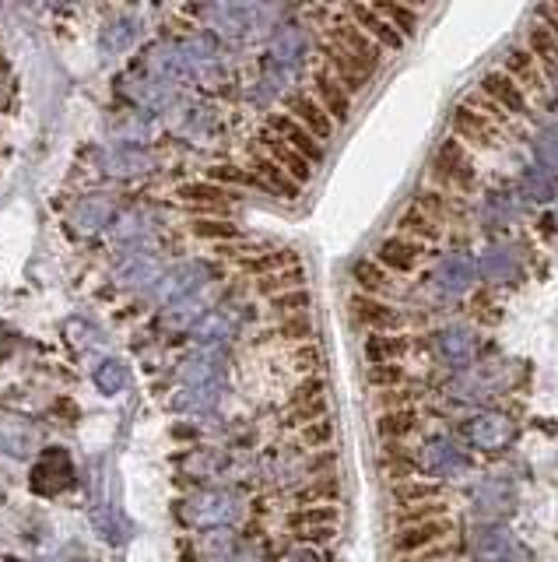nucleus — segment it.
Instances as JSON below:
<instances>
[{
	"mask_svg": "<svg viewBox=\"0 0 558 562\" xmlns=\"http://www.w3.org/2000/svg\"><path fill=\"white\" fill-rule=\"evenodd\" d=\"M271 130H274V134H281L278 141H285V145L292 148V152H299L302 159L309 162V166L323 159L320 141H316V137L309 134L306 127H299V123H295L292 116H271V120H267V134H271Z\"/></svg>",
	"mask_w": 558,
	"mask_h": 562,
	"instance_id": "1",
	"label": "nucleus"
},
{
	"mask_svg": "<svg viewBox=\"0 0 558 562\" xmlns=\"http://www.w3.org/2000/svg\"><path fill=\"white\" fill-rule=\"evenodd\" d=\"M351 18L358 22V32H362V36H372V43H376V46L397 50V46L404 43V39L397 36L394 25H390L376 8H369V4H355V8H351Z\"/></svg>",
	"mask_w": 558,
	"mask_h": 562,
	"instance_id": "2",
	"label": "nucleus"
},
{
	"mask_svg": "<svg viewBox=\"0 0 558 562\" xmlns=\"http://www.w3.org/2000/svg\"><path fill=\"white\" fill-rule=\"evenodd\" d=\"M260 141H264V148H267V159H271L274 166H278L292 183H306L309 176H313V166H309V162L302 159L299 152H292L285 141H278L274 134H264Z\"/></svg>",
	"mask_w": 558,
	"mask_h": 562,
	"instance_id": "3",
	"label": "nucleus"
},
{
	"mask_svg": "<svg viewBox=\"0 0 558 562\" xmlns=\"http://www.w3.org/2000/svg\"><path fill=\"white\" fill-rule=\"evenodd\" d=\"M334 46L341 53H348L351 60L365 64L369 71L376 67V60H380V46L372 43L369 36H362V32H358V25H337V29H334Z\"/></svg>",
	"mask_w": 558,
	"mask_h": 562,
	"instance_id": "4",
	"label": "nucleus"
},
{
	"mask_svg": "<svg viewBox=\"0 0 558 562\" xmlns=\"http://www.w3.org/2000/svg\"><path fill=\"white\" fill-rule=\"evenodd\" d=\"M313 88H316V102H320L323 113H327L330 120H337V123L348 120L351 99H348V92H344V88L337 85L334 74H330V71H320V74L313 78Z\"/></svg>",
	"mask_w": 558,
	"mask_h": 562,
	"instance_id": "5",
	"label": "nucleus"
},
{
	"mask_svg": "<svg viewBox=\"0 0 558 562\" xmlns=\"http://www.w3.org/2000/svg\"><path fill=\"white\" fill-rule=\"evenodd\" d=\"M288 109H292L295 123H299V127H306L313 137H330V130H334V120H330V116L323 113L320 102L309 99V95H295V99L288 102Z\"/></svg>",
	"mask_w": 558,
	"mask_h": 562,
	"instance_id": "6",
	"label": "nucleus"
},
{
	"mask_svg": "<svg viewBox=\"0 0 558 562\" xmlns=\"http://www.w3.org/2000/svg\"><path fill=\"white\" fill-rule=\"evenodd\" d=\"M351 313H355L358 324L372 327V331H394V327H401V313L387 303H376V299H355Z\"/></svg>",
	"mask_w": 558,
	"mask_h": 562,
	"instance_id": "7",
	"label": "nucleus"
},
{
	"mask_svg": "<svg viewBox=\"0 0 558 562\" xmlns=\"http://www.w3.org/2000/svg\"><path fill=\"white\" fill-rule=\"evenodd\" d=\"M443 534H446L443 520H425V524L404 527V531L394 538V548L397 552H422V548H429L432 541H439Z\"/></svg>",
	"mask_w": 558,
	"mask_h": 562,
	"instance_id": "8",
	"label": "nucleus"
},
{
	"mask_svg": "<svg viewBox=\"0 0 558 562\" xmlns=\"http://www.w3.org/2000/svg\"><path fill=\"white\" fill-rule=\"evenodd\" d=\"M327 57H330V64H334V78H337V85H348V88H355V92H362L365 81H369V74H372L369 67L358 64V60H351L348 53H341V50H337V46H330Z\"/></svg>",
	"mask_w": 558,
	"mask_h": 562,
	"instance_id": "9",
	"label": "nucleus"
},
{
	"mask_svg": "<svg viewBox=\"0 0 558 562\" xmlns=\"http://www.w3.org/2000/svg\"><path fill=\"white\" fill-rule=\"evenodd\" d=\"M506 78L520 81V85L534 88V92H541V88H544L541 67H537L534 53H527V50H513V53H509V57H506Z\"/></svg>",
	"mask_w": 558,
	"mask_h": 562,
	"instance_id": "10",
	"label": "nucleus"
},
{
	"mask_svg": "<svg viewBox=\"0 0 558 562\" xmlns=\"http://www.w3.org/2000/svg\"><path fill=\"white\" fill-rule=\"evenodd\" d=\"M179 197H183L186 204H204V208L211 211H229L232 197L225 187H218V183H186L183 190H179Z\"/></svg>",
	"mask_w": 558,
	"mask_h": 562,
	"instance_id": "11",
	"label": "nucleus"
},
{
	"mask_svg": "<svg viewBox=\"0 0 558 562\" xmlns=\"http://www.w3.org/2000/svg\"><path fill=\"white\" fill-rule=\"evenodd\" d=\"M485 92L492 95L499 106H509L513 113H527V99H523V92L516 88V81L506 78V74H488Z\"/></svg>",
	"mask_w": 558,
	"mask_h": 562,
	"instance_id": "12",
	"label": "nucleus"
},
{
	"mask_svg": "<svg viewBox=\"0 0 558 562\" xmlns=\"http://www.w3.org/2000/svg\"><path fill=\"white\" fill-rule=\"evenodd\" d=\"M418 246L408 243V239H387V243L380 246V260L387 267H394V271H411V267L418 264Z\"/></svg>",
	"mask_w": 558,
	"mask_h": 562,
	"instance_id": "13",
	"label": "nucleus"
},
{
	"mask_svg": "<svg viewBox=\"0 0 558 562\" xmlns=\"http://www.w3.org/2000/svg\"><path fill=\"white\" fill-rule=\"evenodd\" d=\"M253 166H257V180L264 183V190H271V194H278V197H295V190H299V183H292L288 180L285 173H281L278 166H274L271 159H267V155H260L257 162H253Z\"/></svg>",
	"mask_w": 558,
	"mask_h": 562,
	"instance_id": "14",
	"label": "nucleus"
},
{
	"mask_svg": "<svg viewBox=\"0 0 558 562\" xmlns=\"http://www.w3.org/2000/svg\"><path fill=\"white\" fill-rule=\"evenodd\" d=\"M365 352H369V359L376 362V366H390V362L401 359V355L408 352V341L394 338V334H376V338H369Z\"/></svg>",
	"mask_w": 558,
	"mask_h": 562,
	"instance_id": "15",
	"label": "nucleus"
},
{
	"mask_svg": "<svg viewBox=\"0 0 558 562\" xmlns=\"http://www.w3.org/2000/svg\"><path fill=\"white\" fill-rule=\"evenodd\" d=\"M302 278H306V274H302V267H288V271H278V274H267V278H260L257 281V289L264 292V296H281V292L285 289H302Z\"/></svg>",
	"mask_w": 558,
	"mask_h": 562,
	"instance_id": "16",
	"label": "nucleus"
},
{
	"mask_svg": "<svg viewBox=\"0 0 558 562\" xmlns=\"http://www.w3.org/2000/svg\"><path fill=\"white\" fill-rule=\"evenodd\" d=\"M457 134H464L471 145H492V127H488L481 116H471L467 109H460L457 113Z\"/></svg>",
	"mask_w": 558,
	"mask_h": 562,
	"instance_id": "17",
	"label": "nucleus"
},
{
	"mask_svg": "<svg viewBox=\"0 0 558 562\" xmlns=\"http://www.w3.org/2000/svg\"><path fill=\"white\" fill-rule=\"evenodd\" d=\"M355 281L362 285L365 292H390V278L380 264H372V260H358L355 264Z\"/></svg>",
	"mask_w": 558,
	"mask_h": 562,
	"instance_id": "18",
	"label": "nucleus"
},
{
	"mask_svg": "<svg viewBox=\"0 0 558 562\" xmlns=\"http://www.w3.org/2000/svg\"><path fill=\"white\" fill-rule=\"evenodd\" d=\"M380 11L383 18H387L390 25L397 29V36H415V25H418V15L411 8H404V4H380Z\"/></svg>",
	"mask_w": 558,
	"mask_h": 562,
	"instance_id": "19",
	"label": "nucleus"
},
{
	"mask_svg": "<svg viewBox=\"0 0 558 562\" xmlns=\"http://www.w3.org/2000/svg\"><path fill=\"white\" fill-rule=\"evenodd\" d=\"M415 426H418V415L415 411H387V415L380 418V433L383 436H408V433H415Z\"/></svg>",
	"mask_w": 558,
	"mask_h": 562,
	"instance_id": "20",
	"label": "nucleus"
},
{
	"mask_svg": "<svg viewBox=\"0 0 558 562\" xmlns=\"http://www.w3.org/2000/svg\"><path fill=\"white\" fill-rule=\"evenodd\" d=\"M436 496H439V485H432V482H408L394 489V499L401 506H418L422 499H436Z\"/></svg>",
	"mask_w": 558,
	"mask_h": 562,
	"instance_id": "21",
	"label": "nucleus"
},
{
	"mask_svg": "<svg viewBox=\"0 0 558 562\" xmlns=\"http://www.w3.org/2000/svg\"><path fill=\"white\" fill-rule=\"evenodd\" d=\"M530 46H534L537 60H541L548 71H555V67H558V43H555V36H548L544 29H534V32H530Z\"/></svg>",
	"mask_w": 558,
	"mask_h": 562,
	"instance_id": "22",
	"label": "nucleus"
},
{
	"mask_svg": "<svg viewBox=\"0 0 558 562\" xmlns=\"http://www.w3.org/2000/svg\"><path fill=\"white\" fill-rule=\"evenodd\" d=\"M401 232H415L422 239H439V225L429 215H422V211H408L401 218Z\"/></svg>",
	"mask_w": 558,
	"mask_h": 562,
	"instance_id": "23",
	"label": "nucleus"
},
{
	"mask_svg": "<svg viewBox=\"0 0 558 562\" xmlns=\"http://www.w3.org/2000/svg\"><path fill=\"white\" fill-rule=\"evenodd\" d=\"M123 366L120 362H102V369L95 373V383L102 387V394H120L123 390Z\"/></svg>",
	"mask_w": 558,
	"mask_h": 562,
	"instance_id": "24",
	"label": "nucleus"
},
{
	"mask_svg": "<svg viewBox=\"0 0 558 562\" xmlns=\"http://www.w3.org/2000/svg\"><path fill=\"white\" fill-rule=\"evenodd\" d=\"M446 506L443 503H422V506H404L401 510V524H408V527H415V524H425V520H436L439 513H443Z\"/></svg>",
	"mask_w": 558,
	"mask_h": 562,
	"instance_id": "25",
	"label": "nucleus"
},
{
	"mask_svg": "<svg viewBox=\"0 0 558 562\" xmlns=\"http://www.w3.org/2000/svg\"><path fill=\"white\" fill-rule=\"evenodd\" d=\"M271 303H274V310H278V313H302L309 306V292L295 289V292H285V296H274Z\"/></svg>",
	"mask_w": 558,
	"mask_h": 562,
	"instance_id": "26",
	"label": "nucleus"
},
{
	"mask_svg": "<svg viewBox=\"0 0 558 562\" xmlns=\"http://www.w3.org/2000/svg\"><path fill=\"white\" fill-rule=\"evenodd\" d=\"M194 232L197 236H208V239H232L236 236V229H232L229 222H208V218L194 222Z\"/></svg>",
	"mask_w": 558,
	"mask_h": 562,
	"instance_id": "27",
	"label": "nucleus"
},
{
	"mask_svg": "<svg viewBox=\"0 0 558 562\" xmlns=\"http://www.w3.org/2000/svg\"><path fill=\"white\" fill-rule=\"evenodd\" d=\"M376 387H397V383H404V369H397V366H376L372 369V376H369Z\"/></svg>",
	"mask_w": 558,
	"mask_h": 562,
	"instance_id": "28",
	"label": "nucleus"
},
{
	"mask_svg": "<svg viewBox=\"0 0 558 562\" xmlns=\"http://www.w3.org/2000/svg\"><path fill=\"white\" fill-rule=\"evenodd\" d=\"M278 331H281V338H292V341H306L309 334H313V324H309L306 317H295V320H288V324H281Z\"/></svg>",
	"mask_w": 558,
	"mask_h": 562,
	"instance_id": "29",
	"label": "nucleus"
},
{
	"mask_svg": "<svg viewBox=\"0 0 558 562\" xmlns=\"http://www.w3.org/2000/svg\"><path fill=\"white\" fill-rule=\"evenodd\" d=\"M337 513L330 510V506H323V510H309V513H299V517H292V524H334Z\"/></svg>",
	"mask_w": 558,
	"mask_h": 562,
	"instance_id": "30",
	"label": "nucleus"
},
{
	"mask_svg": "<svg viewBox=\"0 0 558 562\" xmlns=\"http://www.w3.org/2000/svg\"><path fill=\"white\" fill-rule=\"evenodd\" d=\"M306 440H309V443H327V440H330V426H327V422H320L316 429H309Z\"/></svg>",
	"mask_w": 558,
	"mask_h": 562,
	"instance_id": "31",
	"label": "nucleus"
},
{
	"mask_svg": "<svg viewBox=\"0 0 558 562\" xmlns=\"http://www.w3.org/2000/svg\"><path fill=\"white\" fill-rule=\"evenodd\" d=\"M285 562H316V559H313V552H292Z\"/></svg>",
	"mask_w": 558,
	"mask_h": 562,
	"instance_id": "32",
	"label": "nucleus"
},
{
	"mask_svg": "<svg viewBox=\"0 0 558 562\" xmlns=\"http://www.w3.org/2000/svg\"><path fill=\"white\" fill-rule=\"evenodd\" d=\"M313 359H316V352H302L299 355V366H313Z\"/></svg>",
	"mask_w": 558,
	"mask_h": 562,
	"instance_id": "33",
	"label": "nucleus"
}]
</instances>
